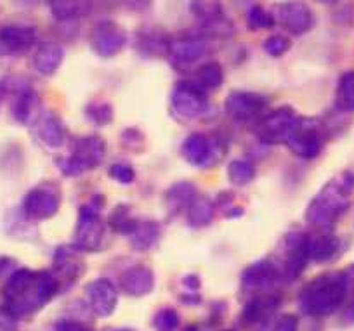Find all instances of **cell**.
Listing matches in <instances>:
<instances>
[{
	"mask_svg": "<svg viewBox=\"0 0 354 331\" xmlns=\"http://www.w3.org/2000/svg\"><path fill=\"white\" fill-rule=\"evenodd\" d=\"M57 292V279L49 272H33L28 269L15 272L4 290L6 312L12 317L30 316L42 309Z\"/></svg>",
	"mask_w": 354,
	"mask_h": 331,
	"instance_id": "obj_1",
	"label": "cell"
},
{
	"mask_svg": "<svg viewBox=\"0 0 354 331\" xmlns=\"http://www.w3.org/2000/svg\"><path fill=\"white\" fill-rule=\"evenodd\" d=\"M346 295L342 272H330L306 286L299 296V305L309 316H328L344 302Z\"/></svg>",
	"mask_w": 354,
	"mask_h": 331,
	"instance_id": "obj_2",
	"label": "cell"
},
{
	"mask_svg": "<svg viewBox=\"0 0 354 331\" xmlns=\"http://www.w3.org/2000/svg\"><path fill=\"white\" fill-rule=\"evenodd\" d=\"M354 189V177L351 173H344L342 179L330 182L322 193L316 196L309 207L308 218L313 224L322 227H330L335 223L339 215L349 205L351 193Z\"/></svg>",
	"mask_w": 354,
	"mask_h": 331,
	"instance_id": "obj_3",
	"label": "cell"
},
{
	"mask_svg": "<svg viewBox=\"0 0 354 331\" xmlns=\"http://www.w3.org/2000/svg\"><path fill=\"white\" fill-rule=\"evenodd\" d=\"M273 18L274 21H278L281 26H285L288 32L295 33V35L308 32L313 26L311 9L304 2H299V0L277 6Z\"/></svg>",
	"mask_w": 354,
	"mask_h": 331,
	"instance_id": "obj_4",
	"label": "cell"
},
{
	"mask_svg": "<svg viewBox=\"0 0 354 331\" xmlns=\"http://www.w3.org/2000/svg\"><path fill=\"white\" fill-rule=\"evenodd\" d=\"M104 153V144L100 138H85L77 142L75 155L64 163V172L78 173L85 169H93L101 162Z\"/></svg>",
	"mask_w": 354,
	"mask_h": 331,
	"instance_id": "obj_5",
	"label": "cell"
},
{
	"mask_svg": "<svg viewBox=\"0 0 354 331\" xmlns=\"http://www.w3.org/2000/svg\"><path fill=\"white\" fill-rule=\"evenodd\" d=\"M96 208V207H94ZM91 207H85L82 210L80 220H78V231H77V245L78 248L84 250H97L103 241L104 226L100 218V211L94 210Z\"/></svg>",
	"mask_w": 354,
	"mask_h": 331,
	"instance_id": "obj_6",
	"label": "cell"
},
{
	"mask_svg": "<svg viewBox=\"0 0 354 331\" xmlns=\"http://www.w3.org/2000/svg\"><path fill=\"white\" fill-rule=\"evenodd\" d=\"M287 142L297 155L311 158V156H316L319 153L323 139L316 125H306L302 122H297L290 134H288Z\"/></svg>",
	"mask_w": 354,
	"mask_h": 331,
	"instance_id": "obj_7",
	"label": "cell"
},
{
	"mask_svg": "<svg viewBox=\"0 0 354 331\" xmlns=\"http://www.w3.org/2000/svg\"><path fill=\"white\" fill-rule=\"evenodd\" d=\"M37 32L32 26L9 25L0 28V54H19L35 44Z\"/></svg>",
	"mask_w": 354,
	"mask_h": 331,
	"instance_id": "obj_8",
	"label": "cell"
},
{
	"mask_svg": "<svg viewBox=\"0 0 354 331\" xmlns=\"http://www.w3.org/2000/svg\"><path fill=\"white\" fill-rule=\"evenodd\" d=\"M125 33L120 26L111 21H103L96 25L93 32V47L100 56H113L124 47Z\"/></svg>",
	"mask_w": 354,
	"mask_h": 331,
	"instance_id": "obj_9",
	"label": "cell"
},
{
	"mask_svg": "<svg viewBox=\"0 0 354 331\" xmlns=\"http://www.w3.org/2000/svg\"><path fill=\"white\" fill-rule=\"evenodd\" d=\"M59 207V194L53 187L33 189L25 200V211L33 218H47L54 215Z\"/></svg>",
	"mask_w": 354,
	"mask_h": 331,
	"instance_id": "obj_10",
	"label": "cell"
},
{
	"mask_svg": "<svg viewBox=\"0 0 354 331\" xmlns=\"http://www.w3.org/2000/svg\"><path fill=\"white\" fill-rule=\"evenodd\" d=\"M91 307L97 316H110L118 302V292L106 279H97L87 288Z\"/></svg>",
	"mask_w": 354,
	"mask_h": 331,
	"instance_id": "obj_11",
	"label": "cell"
},
{
	"mask_svg": "<svg viewBox=\"0 0 354 331\" xmlns=\"http://www.w3.org/2000/svg\"><path fill=\"white\" fill-rule=\"evenodd\" d=\"M172 102L174 108L177 109V113L188 118L202 113L203 106H205L203 94L193 85H179L174 92Z\"/></svg>",
	"mask_w": 354,
	"mask_h": 331,
	"instance_id": "obj_12",
	"label": "cell"
},
{
	"mask_svg": "<svg viewBox=\"0 0 354 331\" xmlns=\"http://www.w3.org/2000/svg\"><path fill=\"white\" fill-rule=\"evenodd\" d=\"M295 124H297V120H295L290 109H278L277 113L270 115L261 124V135L266 139H271V141L281 138L287 139Z\"/></svg>",
	"mask_w": 354,
	"mask_h": 331,
	"instance_id": "obj_13",
	"label": "cell"
},
{
	"mask_svg": "<svg viewBox=\"0 0 354 331\" xmlns=\"http://www.w3.org/2000/svg\"><path fill=\"white\" fill-rule=\"evenodd\" d=\"M120 286L127 295H146L153 290V272L149 269L141 267V265L127 269L120 276Z\"/></svg>",
	"mask_w": 354,
	"mask_h": 331,
	"instance_id": "obj_14",
	"label": "cell"
},
{
	"mask_svg": "<svg viewBox=\"0 0 354 331\" xmlns=\"http://www.w3.org/2000/svg\"><path fill=\"white\" fill-rule=\"evenodd\" d=\"M262 99L259 95L254 94H231L230 99H227V111L233 115L234 118H240V120H245V118H250L257 113L259 109L262 108Z\"/></svg>",
	"mask_w": 354,
	"mask_h": 331,
	"instance_id": "obj_15",
	"label": "cell"
},
{
	"mask_svg": "<svg viewBox=\"0 0 354 331\" xmlns=\"http://www.w3.org/2000/svg\"><path fill=\"white\" fill-rule=\"evenodd\" d=\"M61 59H63V49L57 44L47 42L39 47L33 64H35L37 71H40L42 75H50L59 66Z\"/></svg>",
	"mask_w": 354,
	"mask_h": 331,
	"instance_id": "obj_16",
	"label": "cell"
},
{
	"mask_svg": "<svg viewBox=\"0 0 354 331\" xmlns=\"http://www.w3.org/2000/svg\"><path fill=\"white\" fill-rule=\"evenodd\" d=\"M183 153H185V156L189 162L203 165V163L209 162L210 156L214 155V148L203 135H193V138H189L188 141L185 142Z\"/></svg>",
	"mask_w": 354,
	"mask_h": 331,
	"instance_id": "obj_17",
	"label": "cell"
},
{
	"mask_svg": "<svg viewBox=\"0 0 354 331\" xmlns=\"http://www.w3.org/2000/svg\"><path fill=\"white\" fill-rule=\"evenodd\" d=\"M169 50L177 61L189 63V61H195L202 56L203 50H205V46H203V42H200V40L181 39V40H174V42H170Z\"/></svg>",
	"mask_w": 354,
	"mask_h": 331,
	"instance_id": "obj_18",
	"label": "cell"
},
{
	"mask_svg": "<svg viewBox=\"0 0 354 331\" xmlns=\"http://www.w3.org/2000/svg\"><path fill=\"white\" fill-rule=\"evenodd\" d=\"M339 250V241L332 236H322L316 240H308L309 258L313 261H330Z\"/></svg>",
	"mask_w": 354,
	"mask_h": 331,
	"instance_id": "obj_19",
	"label": "cell"
},
{
	"mask_svg": "<svg viewBox=\"0 0 354 331\" xmlns=\"http://www.w3.org/2000/svg\"><path fill=\"white\" fill-rule=\"evenodd\" d=\"M39 134L46 144L59 146L63 142V127H61L59 120H57L54 115H46V117L40 118L39 122Z\"/></svg>",
	"mask_w": 354,
	"mask_h": 331,
	"instance_id": "obj_20",
	"label": "cell"
},
{
	"mask_svg": "<svg viewBox=\"0 0 354 331\" xmlns=\"http://www.w3.org/2000/svg\"><path fill=\"white\" fill-rule=\"evenodd\" d=\"M337 106L344 111H354V71L344 75L337 91Z\"/></svg>",
	"mask_w": 354,
	"mask_h": 331,
	"instance_id": "obj_21",
	"label": "cell"
},
{
	"mask_svg": "<svg viewBox=\"0 0 354 331\" xmlns=\"http://www.w3.org/2000/svg\"><path fill=\"white\" fill-rule=\"evenodd\" d=\"M85 0H50V11L57 19H70L84 11Z\"/></svg>",
	"mask_w": 354,
	"mask_h": 331,
	"instance_id": "obj_22",
	"label": "cell"
},
{
	"mask_svg": "<svg viewBox=\"0 0 354 331\" xmlns=\"http://www.w3.org/2000/svg\"><path fill=\"white\" fill-rule=\"evenodd\" d=\"M80 265H82L80 258H78L77 254H73V252L64 250V252H57L56 254L57 271H59L63 276H66V278L70 279L77 278L78 272H80Z\"/></svg>",
	"mask_w": 354,
	"mask_h": 331,
	"instance_id": "obj_23",
	"label": "cell"
},
{
	"mask_svg": "<svg viewBox=\"0 0 354 331\" xmlns=\"http://www.w3.org/2000/svg\"><path fill=\"white\" fill-rule=\"evenodd\" d=\"M230 177H231V180H233V182L247 184L248 180L254 177V167H252L250 163L238 160V162L231 163Z\"/></svg>",
	"mask_w": 354,
	"mask_h": 331,
	"instance_id": "obj_24",
	"label": "cell"
},
{
	"mask_svg": "<svg viewBox=\"0 0 354 331\" xmlns=\"http://www.w3.org/2000/svg\"><path fill=\"white\" fill-rule=\"evenodd\" d=\"M177 324H179V316L172 309H163L155 316L156 331H176Z\"/></svg>",
	"mask_w": 354,
	"mask_h": 331,
	"instance_id": "obj_25",
	"label": "cell"
},
{
	"mask_svg": "<svg viewBox=\"0 0 354 331\" xmlns=\"http://www.w3.org/2000/svg\"><path fill=\"white\" fill-rule=\"evenodd\" d=\"M212 217V207L207 200H198L193 203L192 210H189V220L193 224H207Z\"/></svg>",
	"mask_w": 354,
	"mask_h": 331,
	"instance_id": "obj_26",
	"label": "cell"
},
{
	"mask_svg": "<svg viewBox=\"0 0 354 331\" xmlns=\"http://www.w3.org/2000/svg\"><path fill=\"white\" fill-rule=\"evenodd\" d=\"M193 9H195L196 16L203 18L205 21L217 19L221 16V6L212 2V0H196L193 4Z\"/></svg>",
	"mask_w": 354,
	"mask_h": 331,
	"instance_id": "obj_27",
	"label": "cell"
},
{
	"mask_svg": "<svg viewBox=\"0 0 354 331\" xmlns=\"http://www.w3.org/2000/svg\"><path fill=\"white\" fill-rule=\"evenodd\" d=\"M248 23L254 30L259 28H271L274 23V18L271 15L264 11L261 8H252V11L248 12Z\"/></svg>",
	"mask_w": 354,
	"mask_h": 331,
	"instance_id": "obj_28",
	"label": "cell"
},
{
	"mask_svg": "<svg viewBox=\"0 0 354 331\" xmlns=\"http://www.w3.org/2000/svg\"><path fill=\"white\" fill-rule=\"evenodd\" d=\"M261 331H297V319L294 316H281L266 323Z\"/></svg>",
	"mask_w": 354,
	"mask_h": 331,
	"instance_id": "obj_29",
	"label": "cell"
},
{
	"mask_svg": "<svg viewBox=\"0 0 354 331\" xmlns=\"http://www.w3.org/2000/svg\"><path fill=\"white\" fill-rule=\"evenodd\" d=\"M221 66L219 64H207L205 68H202V84L205 87H217L221 84Z\"/></svg>",
	"mask_w": 354,
	"mask_h": 331,
	"instance_id": "obj_30",
	"label": "cell"
},
{
	"mask_svg": "<svg viewBox=\"0 0 354 331\" xmlns=\"http://www.w3.org/2000/svg\"><path fill=\"white\" fill-rule=\"evenodd\" d=\"M156 231L155 233H151V229H149V226L142 227V229L138 231V236H134V241H132V245H134L136 248H139V250H146V248L153 247V243H155L156 240Z\"/></svg>",
	"mask_w": 354,
	"mask_h": 331,
	"instance_id": "obj_31",
	"label": "cell"
},
{
	"mask_svg": "<svg viewBox=\"0 0 354 331\" xmlns=\"http://www.w3.org/2000/svg\"><path fill=\"white\" fill-rule=\"evenodd\" d=\"M288 47H290V42L281 35L271 37V39L264 44V49L268 50L271 56H281Z\"/></svg>",
	"mask_w": 354,
	"mask_h": 331,
	"instance_id": "obj_32",
	"label": "cell"
},
{
	"mask_svg": "<svg viewBox=\"0 0 354 331\" xmlns=\"http://www.w3.org/2000/svg\"><path fill=\"white\" fill-rule=\"evenodd\" d=\"M110 173L115 179L120 180V182H131L134 179V172H132V169L129 165H113Z\"/></svg>",
	"mask_w": 354,
	"mask_h": 331,
	"instance_id": "obj_33",
	"label": "cell"
},
{
	"mask_svg": "<svg viewBox=\"0 0 354 331\" xmlns=\"http://www.w3.org/2000/svg\"><path fill=\"white\" fill-rule=\"evenodd\" d=\"M342 278L344 283H346L347 293H354V265H351L342 272Z\"/></svg>",
	"mask_w": 354,
	"mask_h": 331,
	"instance_id": "obj_34",
	"label": "cell"
},
{
	"mask_svg": "<svg viewBox=\"0 0 354 331\" xmlns=\"http://www.w3.org/2000/svg\"><path fill=\"white\" fill-rule=\"evenodd\" d=\"M124 2L131 9H145L149 4V0H124Z\"/></svg>",
	"mask_w": 354,
	"mask_h": 331,
	"instance_id": "obj_35",
	"label": "cell"
},
{
	"mask_svg": "<svg viewBox=\"0 0 354 331\" xmlns=\"http://www.w3.org/2000/svg\"><path fill=\"white\" fill-rule=\"evenodd\" d=\"M346 319H347V321H354V303L349 307V310H347Z\"/></svg>",
	"mask_w": 354,
	"mask_h": 331,
	"instance_id": "obj_36",
	"label": "cell"
},
{
	"mask_svg": "<svg viewBox=\"0 0 354 331\" xmlns=\"http://www.w3.org/2000/svg\"><path fill=\"white\" fill-rule=\"evenodd\" d=\"M319 2H332V0H319Z\"/></svg>",
	"mask_w": 354,
	"mask_h": 331,
	"instance_id": "obj_37",
	"label": "cell"
},
{
	"mask_svg": "<svg viewBox=\"0 0 354 331\" xmlns=\"http://www.w3.org/2000/svg\"><path fill=\"white\" fill-rule=\"evenodd\" d=\"M118 331H134V330H118Z\"/></svg>",
	"mask_w": 354,
	"mask_h": 331,
	"instance_id": "obj_38",
	"label": "cell"
}]
</instances>
